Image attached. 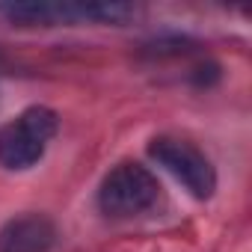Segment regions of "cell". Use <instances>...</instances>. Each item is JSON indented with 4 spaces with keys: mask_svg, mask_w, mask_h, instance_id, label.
Instances as JSON below:
<instances>
[{
    "mask_svg": "<svg viewBox=\"0 0 252 252\" xmlns=\"http://www.w3.org/2000/svg\"><path fill=\"white\" fill-rule=\"evenodd\" d=\"M57 131H60V119L51 107L33 104L21 110L12 122L0 128V166L12 172L36 166L45 158Z\"/></svg>",
    "mask_w": 252,
    "mask_h": 252,
    "instance_id": "1",
    "label": "cell"
},
{
    "mask_svg": "<svg viewBox=\"0 0 252 252\" xmlns=\"http://www.w3.org/2000/svg\"><path fill=\"white\" fill-rule=\"evenodd\" d=\"M131 3H0V18L18 27H54V24H128L137 18Z\"/></svg>",
    "mask_w": 252,
    "mask_h": 252,
    "instance_id": "2",
    "label": "cell"
},
{
    "mask_svg": "<svg viewBox=\"0 0 252 252\" xmlns=\"http://www.w3.org/2000/svg\"><path fill=\"white\" fill-rule=\"evenodd\" d=\"M160 184L143 163H119L98 187V208L107 217L128 220L158 205Z\"/></svg>",
    "mask_w": 252,
    "mask_h": 252,
    "instance_id": "3",
    "label": "cell"
},
{
    "mask_svg": "<svg viewBox=\"0 0 252 252\" xmlns=\"http://www.w3.org/2000/svg\"><path fill=\"white\" fill-rule=\"evenodd\" d=\"M149 155L175 181H181L196 199H211L217 193V169L208 160V155L193 143L178 137H155L149 143Z\"/></svg>",
    "mask_w": 252,
    "mask_h": 252,
    "instance_id": "4",
    "label": "cell"
},
{
    "mask_svg": "<svg viewBox=\"0 0 252 252\" xmlns=\"http://www.w3.org/2000/svg\"><path fill=\"white\" fill-rule=\"evenodd\" d=\"M57 237V222L48 214H21L0 228V252H51Z\"/></svg>",
    "mask_w": 252,
    "mask_h": 252,
    "instance_id": "5",
    "label": "cell"
}]
</instances>
